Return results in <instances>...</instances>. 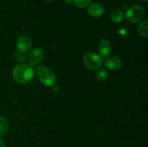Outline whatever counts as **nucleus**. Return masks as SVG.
<instances>
[{
  "label": "nucleus",
  "instance_id": "obj_5",
  "mask_svg": "<svg viewBox=\"0 0 148 147\" xmlns=\"http://www.w3.org/2000/svg\"><path fill=\"white\" fill-rule=\"evenodd\" d=\"M43 57V52L40 48L33 49L27 56V61L30 66H36L42 61Z\"/></svg>",
  "mask_w": 148,
  "mask_h": 147
},
{
  "label": "nucleus",
  "instance_id": "obj_19",
  "mask_svg": "<svg viewBox=\"0 0 148 147\" xmlns=\"http://www.w3.org/2000/svg\"><path fill=\"white\" fill-rule=\"evenodd\" d=\"M46 1H49V2H51V1H53V0H46Z\"/></svg>",
  "mask_w": 148,
  "mask_h": 147
},
{
  "label": "nucleus",
  "instance_id": "obj_3",
  "mask_svg": "<svg viewBox=\"0 0 148 147\" xmlns=\"http://www.w3.org/2000/svg\"><path fill=\"white\" fill-rule=\"evenodd\" d=\"M83 63L89 70L95 71L101 68L103 63V59L100 55L90 52L84 56Z\"/></svg>",
  "mask_w": 148,
  "mask_h": 147
},
{
  "label": "nucleus",
  "instance_id": "obj_11",
  "mask_svg": "<svg viewBox=\"0 0 148 147\" xmlns=\"http://www.w3.org/2000/svg\"><path fill=\"white\" fill-rule=\"evenodd\" d=\"M124 17V12L121 10H116L112 12L111 14V19L112 22L115 23H119L123 20Z\"/></svg>",
  "mask_w": 148,
  "mask_h": 147
},
{
  "label": "nucleus",
  "instance_id": "obj_15",
  "mask_svg": "<svg viewBox=\"0 0 148 147\" xmlns=\"http://www.w3.org/2000/svg\"><path fill=\"white\" fill-rule=\"evenodd\" d=\"M25 53H23L22 52L19 51L18 50H16L14 51V59L17 61L18 62H23L26 60V56Z\"/></svg>",
  "mask_w": 148,
  "mask_h": 147
},
{
  "label": "nucleus",
  "instance_id": "obj_17",
  "mask_svg": "<svg viewBox=\"0 0 148 147\" xmlns=\"http://www.w3.org/2000/svg\"><path fill=\"white\" fill-rule=\"evenodd\" d=\"M0 147H5V142L1 137H0Z\"/></svg>",
  "mask_w": 148,
  "mask_h": 147
},
{
  "label": "nucleus",
  "instance_id": "obj_4",
  "mask_svg": "<svg viewBox=\"0 0 148 147\" xmlns=\"http://www.w3.org/2000/svg\"><path fill=\"white\" fill-rule=\"evenodd\" d=\"M145 16V10L141 6L133 5L127 9L126 12V19L132 23H136L141 21Z\"/></svg>",
  "mask_w": 148,
  "mask_h": 147
},
{
  "label": "nucleus",
  "instance_id": "obj_1",
  "mask_svg": "<svg viewBox=\"0 0 148 147\" xmlns=\"http://www.w3.org/2000/svg\"><path fill=\"white\" fill-rule=\"evenodd\" d=\"M12 75L14 79L17 83L25 84L33 79L34 76V70L30 65L20 63L14 68Z\"/></svg>",
  "mask_w": 148,
  "mask_h": 147
},
{
  "label": "nucleus",
  "instance_id": "obj_14",
  "mask_svg": "<svg viewBox=\"0 0 148 147\" xmlns=\"http://www.w3.org/2000/svg\"><path fill=\"white\" fill-rule=\"evenodd\" d=\"M91 0H74L75 5L79 8H84L90 4Z\"/></svg>",
  "mask_w": 148,
  "mask_h": 147
},
{
  "label": "nucleus",
  "instance_id": "obj_13",
  "mask_svg": "<svg viewBox=\"0 0 148 147\" xmlns=\"http://www.w3.org/2000/svg\"><path fill=\"white\" fill-rule=\"evenodd\" d=\"M108 76V73L105 69H101L96 74V78L98 81H104Z\"/></svg>",
  "mask_w": 148,
  "mask_h": 147
},
{
  "label": "nucleus",
  "instance_id": "obj_6",
  "mask_svg": "<svg viewBox=\"0 0 148 147\" xmlns=\"http://www.w3.org/2000/svg\"><path fill=\"white\" fill-rule=\"evenodd\" d=\"M32 42L30 37L26 35L21 36L17 40V50L23 53H26L30 50Z\"/></svg>",
  "mask_w": 148,
  "mask_h": 147
},
{
  "label": "nucleus",
  "instance_id": "obj_2",
  "mask_svg": "<svg viewBox=\"0 0 148 147\" xmlns=\"http://www.w3.org/2000/svg\"><path fill=\"white\" fill-rule=\"evenodd\" d=\"M37 74L43 84L46 86H52L55 84L56 77L53 72L46 66L40 65L37 68Z\"/></svg>",
  "mask_w": 148,
  "mask_h": 147
},
{
  "label": "nucleus",
  "instance_id": "obj_8",
  "mask_svg": "<svg viewBox=\"0 0 148 147\" xmlns=\"http://www.w3.org/2000/svg\"><path fill=\"white\" fill-rule=\"evenodd\" d=\"M122 61L121 59L117 56H111L108 57L105 61L106 67L110 70H118L121 67Z\"/></svg>",
  "mask_w": 148,
  "mask_h": 147
},
{
  "label": "nucleus",
  "instance_id": "obj_16",
  "mask_svg": "<svg viewBox=\"0 0 148 147\" xmlns=\"http://www.w3.org/2000/svg\"><path fill=\"white\" fill-rule=\"evenodd\" d=\"M129 31L126 27H121L118 30V34L121 37H126L128 35Z\"/></svg>",
  "mask_w": 148,
  "mask_h": 147
},
{
  "label": "nucleus",
  "instance_id": "obj_9",
  "mask_svg": "<svg viewBox=\"0 0 148 147\" xmlns=\"http://www.w3.org/2000/svg\"><path fill=\"white\" fill-rule=\"evenodd\" d=\"M88 13L92 17H99L103 14L104 9L101 4L92 3L88 5Z\"/></svg>",
  "mask_w": 148,
  "mask_h": 147
},
{
  "label": "nucleus",
  "instance_id": "obj_7",
  "mask_svg": "<svg viewBox=\"0 0 148 147\" xmlns=\"http://www.w3.org/2000/svg\"><path fill=\"white\" fill-rule=\"evenodd\" d=\"M98 50H99L100 56L103 57H108L111 55L112 51V46L109 40L104 39L102 40L99 43L98 46Z\"/></svg>",
  "mask_w": 148,
  "mask_h": 147
},
{
  "label": "nucleus",
  "instance_id": "obj_18",
  "mask_svg": "<svg viewBox=\"0 0 148 147\" xmlns=\"http://www.w3.org/2000/svg\"><path fill=\"white\" fill-rule=\"evenodd\" d=\"M64 1L67 4H72V3L74 2V0H64Z\"/></svg>",
  "mask_w": 148,
  "mask_h": 147
},
{
  "label": "nucleus",
  "instance_id": "obj_20",
  "mask_svg": "<svg viewBox=\"0 0 148 147\" xmlns=\"http://www.w3.org/2000/svg\"><path fill=\"white\" fill-rule=\"evenodd\" d=\"M143 1H144L145 2H147V1H148V0H143Z\"/></svg>",
  "mask_w": 148,
  "mask_h": 147
},
{
  "label": "nucleus",
  "instance_id": "obj_12",
  "mask_svg": "<svg viewBox=\"0 0 148 147\" xmlns=\"http://www.w3.org/2000/svg\"><path fill=\"white\" fill-rule=\"evenodd\" d=\"M10 128V124L8 120L4 117L0 116V135L7 133Z\"/></svg>",
  "mask_w": 148,
  "mask_h": 147
},
{
  "label": "nucleus",
  "instance_id": "obj_10",
  "mask_svg": "<svg viewBox=\"0 0 148 147\" xmlns=\"http://www.w3.org/2000/svg\"><path fill=\"white\" fill-rule=\"evenodd\" d=\"M137 32L142 37L147 38L148 37V21L147 20H143L137 27Z\"/></svg>",
  "mask_w": 148,
  "mask_h": 147
}]
</instances>
